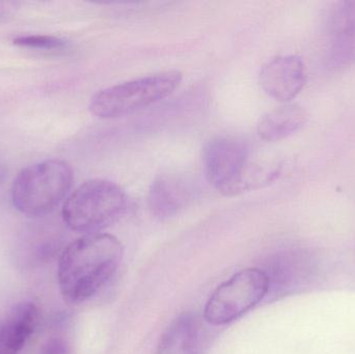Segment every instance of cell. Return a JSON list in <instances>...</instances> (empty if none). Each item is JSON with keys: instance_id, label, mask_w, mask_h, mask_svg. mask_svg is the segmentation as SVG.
I'll return each mask as SVG.
<instances>
[{"instance_id": "obj_1", "label": "cell", "mask_w": 355, "mask_h": 354, "mask_svg": "<svg viewBox=\"0 0 355 354\" xmlns=\"http://www.w3.org/2000/svg\"><path fill=\"white\" fill-rule=\"evenodd\" d=\"M124 255L122 243L105 233L87 234L73 241L58 261L62 297L72 305L85 303L110 283Z\"/></svg>"}, {"instance_id": "obj_2", "label": "cell", "mask_w": 355, "mask_h": 354, "mask_svg": "<svg viewBox=\"0 0 355 354\" xmlns=\"http://www.w3.org/2000/svg\"><path fill=\"white\" fill-rule=\"evenodd\" d=\"M202 161L207 180L225 197L270 184L283 170L282 163H252L246 145L231 137L209 141Z\"/></svg>"}, {"instance_id": "obj_3", "label": "cell", "mask_w": 355, "mask_h": 354, "mask_svg": "<svg viewBox=\"0 0 355 354\" xmlns=\"http://www.w3.org/2000/svg\"><path fill=\"white\" fill-rule=\"evenodd\" d=\"M74 172L68 162L49 159L23 168L10 191L12 205L20 213L37 218L55 209L68 195Z\"/></svg>"}, {"instance_id": "obj_4", "label": "cell", "mask_w": 355, "mask_h": 354, "mask_svg": "<svg viewBox=\"0 0 355 354\" xmlns=\"http://www.w3.org/2000/svg\"><path fill=\"white\" fill-rule=\"evenodd\" d=\"M182 79L180 71L168 70L106 87L92 97L89 112L104 120L129 116L168 98Z\"/></svg>"}, {"instance_id": "obj_5", "label": "cell", "mask_w": 355, "mask_h": 354, "mask_svg": "<svg viewBox=\"0 0 355 354\" xmlns=\"http://www.w3.org/2000/svg\"><path fill=\"white\" fill-rule=\"evenodd\" d=\"M124 191L105 179H92L77 187L64 202L62 216L75 232L93 234L116 220L126 206Z\"/></svg>"}, {"instance_id": "obj_6", "label": "cell", "mask_w": 355, "mask_h": 354, "mask_svg": "<svg viewBox=\"0 0 355 354\" xmlns=\"http://www.w3.org/2000/svg\"><path fill=\"white\" fill-rule=\"evenodd\" d=\"M266 274L259 268H246L219 285L209 297L204 319L213 326H223L239 319L268 294Z\"/></svg>"}, {"instance_id": "obj_7", "label": "cell", "mask_w": 355, "mask_h": 354, "mask_svg": "<svg viewBox=\"0 0 355 354\" xmlns=\"http://www.w3.org/2000/svg\"><path fill=\"white\" fill-rule=\"evenodd\" d=\"M327 45L324 64L340 71L355 64V0L335 2L325 23Z\"/></svg>"}, {"instance_id": "obj_8", "label": "cell", "mask_w": 355, "mask_h": 354, "mask_svg": "<svg viewBox=\"0 0 355 354\" xmlns=\"http://www.w3.org/2000/svg\"><path fill=\"white\" fill-rule=\"evenodd\" d=\"M259 82L267 95L288 103L295 99L306 85V67L298 56H279L263 66Z\"/></svg>"}, {"instance_id": "obj_9", "label": "cell", "mask_w": 355, "mask_h": 354, "mask_svg": "<svg viewBox=\"0 0 355 354\" xmlns=\"http://www.w3.org/2000/svg\"><path fill=\"white\" fill-rule=\"evenodd\" d=\"M39 321V308L35 303L24 301L15 306L0 321V354L20 353Z\"/></svg>"}, {"instance_id": "obj_10", "label": "cell", "mask_w": 355, "mask_h": 354, "mask_svg": "<svg viewBox=\"0 0 355 354\" xmlns=\"http://www.w3.org/2000/svg\"><path fill=\"white\" fill-rule=\"evenodd\" d=\"M206 337L200 319L193 314H182L162 335L157 354H202Z\"/></svg>"}, {"instance_id": "obj_11", "label": "cell", "mask_w": 355, "mask_h": 354, "mask_svg": "<svg viewBox=\"0 0 355 354\" xmlns=\"http://www.w3.org/2000/svg\"><path fill=\"white\" fill-rule=\"evenodd\" d=\"M190 185L174 175H162L152 182L148 193L150 211L159 220L179 213L192 197Z\"/></svg>"}, {"instance_id": "obj_12", "label": "cell", "mask_w": 355, "mask_h": 354, "mask_svg": "<svg viewBox=\"0 0 355 354\" xmlns=\"http://www.w3.org/2000/svg\"><path fill=\"white\" fill-rule=\"evenodd\" d=\"M308 118V112L302 106L287 103L266 112L259 121L257 130L263 141H279L300 131Z\"/></svg>"}, {"instance_id": "obj_13", "label": "cell", "mask_w": 355, "mask_h": 354, "mask_svg": "<svg viewBox=\"0 0 355 354\" xmlns=\"http://www.w3.org/2000/svg\"><path fill=\"white\" fill-rule=\"evenodd\" d=\"M15 45L31 49H62L67 45V42L60 37L47 35H20L12 39Z\"/></svg>"}, {"instance_id": "obj_14", "label": "cell", "mask_w": 355, "mask_h": 354, "mask_svg": "<svg viewBox=\"0 0 355 354\" xmlns=\"http://www.w3.org/2000/svg\"><path fill=\"white\" fill-rule=\"evenodd\" d=\"M72 346L64 337H53L42 347L41 354H71Z\"/></svg>"}, {"instance_id": "obj_15", "label": "cell", "mask_w": 355, "mask_h": 354, "mask_svg": "<svg viewBox=\"0 0 355 354\" xmlns=\"http://www.w3.org/2000/svg\"><path fill=\"white\" fill-rule=\"evenodd\" d=\"M15 8H16V3L15 2L0 1V20L10 16L12 12H14Z\"/></svg>"}, {"instance_id": "obj_16", "label": "cell", "mask_w": 355, "mask_h": 354, "mask_svg": "<svg viewBox=\"0 0 355 354\" xmlns=\"http://www.w3.org/2000/svg\"><path fill=\"white\" fill-rule=\"evenodd\" d=\"M6 172H8V168H6V163L0 159V184L6 179Z\"/></svg>"}]
</instances>
